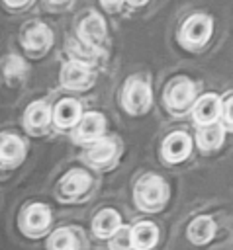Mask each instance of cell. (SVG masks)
<instances>
[{"label":"cell","mask_w":233,"mask_h":250,"mask_svg":"<svg viewBox=\"0 0 233 250\" xmlns=\"http://www.w3.org/2000/svg\"><path fill=\"white\" fill-rule=\"evenodd\" d=\"M168 195H170L168 184L161 176H157V174H145L135 184V189H133L135 205L141 211H147V213L161 211L166 205Z\"/></svg>","instance_id":"6da1fadb"},{"label":"cell","mask_w":233,"mask_h":250,"mask_svg":"<svg viewBox=\"0 0 233 250\" xmlns=\"http://www.w3.org/2000/svg\"><path fill=\"white\" fill-rule=\"evenodd\" d=\"M211 29H213V21L210 16L194 14L182 23L180 33H178V41L188 49H200L210 41Z\"/></svg>","instance_id":"7a4b0ae2"},{"label":"cell","mask_w":233,"mask_h":250,"mask_svg":"<svg viewBox=\"0 0 233 250\" xmlns=\"http://www.w3.org/2000/svg\"><path fill=\"white\" fill-rule=\"evenodd\" d=\"M121 104H123V109L131 115L147 111V107L151 105V86L145 80H141L137 76H131L125 82Z\"/></svg>","instance_id":"3957f363"},{"label":"cell","mask_w":233,"mask_h":250,"mask_svg":"<svg viewBox=\"0 0 233 250\" xmlns=\"http://www.w3.org/2000/svg\"><path fill=\"white\" fill-rule=\"evenodd\" d=\"M51 225V209L45 203H31L20 215V229L25 236L37 238L47 232Z\"/></svg>","instance_id":"277c9868"},{"label":"cell","mask_w":233,"mask_h":250,"mask_svg":"<svg viewBox=\"0 0 233 250\" xmlns=\"http://www.w3.org/2000/svg\"><path fill=\"white\" fill-rule=\"evenodd\" d=\"M90 186H92L90 174L82 168H72L59 182V199L74 201V199L82 197L90 189Z\"/></svg>","instance_id":"5b68a950"},{"label":"cell","mask_w":233,"mask_h":250,"mask_svg":"<svg viewBox=\"0 0 233 250\" xmlns=\"http://www.w3.org/2000/svg\"><path fill=\"white\" fill-rule=\"evenodd\" d=\"M194 98H196L194 84L184 76L174 78L166 86V92H164V104L172 111H184L194 102Z\"/></svg>","instance_id":"8992f818"},{"label":"cell","mask_w":233,"mask_h":250,"mask_svg":"<svg viewBox=\"0 0 233 250\" xmlns=\"http://www.w3.org/2000/svg\"><path fill=\"white\" fill-rule=\"evenodd\" d=\"M163 158L170 164H178L182 160H186L192 152V139L188 133L184 131H174L170 135L164 137L163 146H161Z\"/></svg>","instance_id":"52a82bcc"},{"label":"cell","mask_w":233,"mask_h":250,"mask_svg":"<svg viewBox=\"0 0 233 250\" xmlns=\"http://www.w3.org/2000/svg\"><path fill=\"white\" fill-rule=\"evenodd\" d=\"M78 37L82 45L96 49L106 37V20L98 12L88 14L78 25Z\"/></svg>","instance_id":"ba28073f"},{"label":"cell","mask_w":233,"mask_h":250,"mask_svg":"<svg viewBox=\"0 0 233 250\" xmlns=\"http://www.w3.org/2000/svg\"><path fill=\"white\" fill-rule=\"evenodd\" d=\"M61 84L69 90H86L94 84V74L84 64L70 61L61 68Z\"/></svg>","instance_id":"9c48e42d"},{"label":"cell","mask_w":233,"mask_h":250,"mask_svg":"<svg viewBox=\"0 0 233 250\" xmlns=\"http://www.w3.org/2000/svg\"><path fill=\"white\" fill-rule=\"evenodd\" d=\"M23 158H25V143L14 133L0 135V164L6 168H14Z\"/></svg>","instance_id":"30bf717a"},{"label":"cell","mask_w":233,"mask_h":250,"mask_svg":"<svg viewBox=\"0 0 233 250\" xmlns=\"http://www.w3.org/2000/svg\"><path fill=\"white\" fill-rule=\"evenodd\" d=\"M129 242L133 250H151L159 242V229L151 221H139L129 229Z\"/></svg>","instance_id":"8fae6325"},{"label":"cell","mask_w":233,"mask_h":250,"mask_svg":"<svg viewBox=\"0 0 233 250\" xmlns=\"http://www.w3.org/2000/svg\"><path fill=\"white\" fill-rule=\"evenodd\" d=\"M22 43L27 51H43V49H49L51 43H53V33L51 29L41 23V21H35L31 25H27L22 33Z\"/></svg>","instance_id":"7c38bea8"},{"label":"cell","mask_w":233,"mask_h":250,"mask_svg":"<svg viewBox=\"0 0 233 250\" xmlns=\"http://www.w3.org/2000/svg\"><path fill=\"white\" fill-rule=\"evenodd\" d=\"M219 111H221V102L215 94H204L200 100H196L194 104V119L200 125H213L219 119Z\"/></svg>","instance_id":"4fadbf2b"},{"label":"cell","mask_w":233,"mask_h":250,"mask_svg":"<svg viewBox=\"0 0 233 250\" xmlns=\"http://www.w3.org/2000/svg\"><path fill=\"white\" fill-rule=\"evenodd\" d=\"M80 115H82V105L74 98L59 100L55 109H53V121H55V125H59L63 129H69V127L76 125Z\"/></svg>","instance_id":"5bb4252c"},{"label":"cell","mask_w":233,"mask_h":250,"mask_svg":"<svg viewBox=\"0 0 233 250\" xmlns=\"http://www.w3.org/2000/svg\"><path fill=\"white\" fill-rule=\"evenodd\" d=\"M49 119H51V107L43 100L31 102L23 113V125L27 131H33V133L43 131L49 125Z\"/></svg>","instance_id":"9a60e30c"},{"label":"cell","mask_w":233,"mask_h":250,"mask_svg":"<svg viewBox=\"0 0 233 250\" xmlns=\"http://www.w3.org/2000/svg\"><path fill=\"white\" fill-rule=\"evenodd\" d=\"M106 129V117L100 111H88L78 119L76 139L78 141H96Z\"/></svg>","instance_id":"2e32d148"},{"label":"cell","mask_w":233,"mask_h":250,"mask_svg":"<svg viewBox=\"0 0 233 250\" xmlns=\"http://www.w3.org/2000/svg\"><path fill=\"white\" fill-rule=\"evenodd\" d=\"M186 234H188V240L192 244L204 246L215 236V223H213V219L210 215H198V217H194L190 221Z\"/></svg>","instance_id":"e0dca14e"},{"label":"cell","mask_w":233,"mask_h":250,"mask_svg":"<svg viewBox=\"0 0 233 250\" xmlns=\"http://www.w3.org/2000/svg\"><path fill=\"white\" fill-rule=\"evenodd\" d=\"M119 227H121V217L116 209H102L92 221V230L98 238H110Z\"/></svg>","instance_id":"ac0fdd59"},{"label":"cell","mask_w":233,"mask_h":250,"mask_svg":"<svg viewBox=\"0 0 233 250\" xmlns=\"http://www.w3.org/2000/svg\"><path fill=\"white\" fill-rule=\"evenodd\" d=\"M116 143L110 141V139H100L96 141L88 150H86V160L96 166V168H102L106 166L108 162H112V158L116 156Z\"/></svg>","instance_id":"d6986e66"},{"label":"cell","mask_w":233,"mask_h":250,"mask_svg":"<svg viewBox=\"0 0 233 250\" xmlns=\"http://www.w3.org/2000/svg\"><path fill=\"white\" fill-rule=\"evenodd\" d=\"M223 137H225V131L213 123V125L202 127L196 135V141H198V146L202 150H213L223 143Z\"/></svg>","instance_id":"ffe728a7"},{"label":"cell","mask_w":233,"mask_h":250,"mask_svg":"<svg viewBox=\"0 0 233 250\" xmlns=\"http://www.w3.org/2000/svg\"><path fill=\"white\" fill-rule=\"evenodd\" d=\"M78 238L70 229H57L47 238V250H76Z\"/></svg>","instance_id":"44dd1931"},{"label":"cell","mask_w":233,"mask_h":250,"mask_svg":"<svg viewBox=\"0 0 233 250\" xmlns=\"http://www.w3.org/2000/svg\"><path fill=\"white\" fill-rule=\"evenodd\" d=\"M2 68H4L6 78H20V76L25 74L27 64L20 55H8L4 59V62H2Z\"/></svg>","instance_id":"7402d4cb"},{"label":"cell","mask_w":233,"mask_h":250,"mask_svg":"<svg viewBox=\"0 0 233 250\" xmlns=\"http://www.w3.org/2000/svg\"><path fill=\"white\" fill-rule=\"evenodd\" d=\"M110 250H131V242H129V227H119L108 242Z\"/></svg>","instance_id":"603a6c76"},{"label":"cell","mask_w":233,"mask_h":250,"mask_svg":"<svg viewBox=\"0 0 233 250\" xmlns=\"http://www.w3.org/2000/svg\"><path fill=\"white\" fill-rule=\"evenodd\" d=\"M70 53L76 57V62H80V64H92V61L96 59V49H92V47H86V45H82V43H74V41H70Z\"/></svg>","instance_id":"cb8c5ba5"},{"label":"cell","mask_w":233,"mask_h":250,"mask_svg":"<svg viewBox=\"0 0 233 250\" xmlns=\"http://www.w3.org/2000/svg\"><path fill=\"white\" fill-rule=\"evenodd\" d=\"M219 115H223V131H231V94H227L225 96V100H223V105H221V111H219Z\"/></svg>","instance_id":"d4e9b609"},{"label":"cell","mask_w":233,"mask_h":250,"mask_svg":"<svg viewBox=\"0 0 233 250\" xmlns=\"http://www.w3.org/2000/svg\"><path fill=\"white\" fill-rule=\"evenodd\" d=\"M102 2V6L106 8V10H116L123 0H100Z\"/></svg>","instance_id":"484cf974"},{"label":"cell","mask_w":233,"mask_h":250,"mask_svg":"<svg viewBox=\"0 0 233 250\" xmlns=\"http://www.w3.org/2000/svg\"><path fill=\"white\" fill-rule=\"evenodd\" d=\"M10 8H22V6H25L29 0H4Z\"/></svg>","instance_id":"4316f807"},{"label":"cell","mask_w":233,"mask_h":250,"mask_svg":"<svg viewBox=\"0 0 233 250\" xmlns=\"http://www.w3.org/2000/svg\"><path fill=\"white\" fill-rule=\"evenodd\" d=\"M149 0H129V4L131 6H143V4H147Z\"/></svg>","instance_id":"83f0119b"},{"label":"cell","mask_w":233,"mask_h":250,"mask_svg":"<svg viewBox=\"0 0 233 250\" xmlns=\"http://www.w3.org/2000/svg\"><path fill=\"white\" fill-rule=\"evenodd\" d=\"M51 4H55V6H61V4H67V2H70V0H49Z\"/></svg>","instance_id":"f1b7e54d"}]
</instances>
